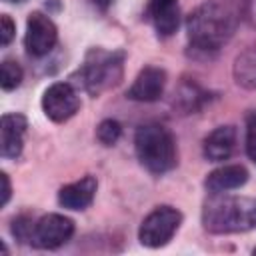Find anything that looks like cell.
Masks as SVG:
<instances>
[{
    "instance_id": "9a60e30c",
    "label": "cell",
    "mask_w": 256,
    "mask_h": 256,
    "mask_svg": "<svg viewBox=\"0 0 256 256\" xmlns=\"http://www.w3.org/2000/svg\"><path fill=\"white\" fill-rule=\"evenodd\" d=\"M234 80L238 86L256 90V46L246 48L234 60Z\"/></svg>"
},
{
    "instance_id": "8992f818",
    "label": "cell",
    "mask_w": 256,
    "mask_h": 256,
    "mask_svg": "<svg viewBox=\"0 0 256 256\" xmlns=\"http://www.w3.org/2000/svg\"><path fill=\"white\" fill-rule=\"evenodd\" d=\"M80 108L78 92L70 82H56L44 90L42 110L52 122H66Z\"/></svg>"
},
{
    "instance_id": "7c38bea8",
    "label": "cell",
    "mask_w": 256,
    "mask_h": 256,
    "mask_svg": "<svg viewBox=\"0 0 256 256\" xmlns=\"http://www.w3.org/2000/svg\"><path fill=\"white\" fill-rule=\"evenodd\" d=\"M148 18L152 20L158 36H172L180 24L178 0H150Z\"/></svg>"
},
{
    "instance_id": "d6986e66",
    "label": "cell",
    "mask_w": 256,
    "mask_h": 256,
    "mask_svg": "<svg viewBox=\"0 0 256 256\" xmlns=\"http://www.w3.org/2000/svg\"><path fill=\"white\" fill-rule=\"evenodd\" d=\"M246 152L250 160L256 162V112L250 114L246 122Z\"/></svg>"
},
{
    "instance_id": "4fadbf2b",
    "label": "cell",
    "mask_w": 256,
    "mask_h": 256,
    "mask_svg": "<svg viewBox=\"0 0 256 256\" xmlns=\"http://www.w3.org/2000/svg\"><path fill=\"white\" fill-rule=\"evenodd\" d=\"M248 182V170L240 164H224L212 170L206 178V188L210 192H228L244 186Z\"/></svg>"
},
{
    "instance_id": "30bf717a",
    "label": "cell",
    "mask_w": 256,
    "mask_h": 256,
    "mask_svg": "<svg viewBox=\"0 0 256 256\" xmlns=\"http://www.w3.org/2000/svg\"><path fill=\"white\" fill-rule=\"evenodd\" d=\"M28 122L22 114H4L0 122V152L4 158H18L24 146Z\"/></svg>"
},
{
    "instance_id": "ba28073f",
    "label": "cell",
    "mask_w": 256,
    "mask_h": 256,
    "mask_svg": "<svg viewBox=\"0 0 256 256\" xmlns=\"http://www.w3.org/2000/svg\"><path fill=\"white\" fill-rule=\"evenodd\" d=\"M58 40V30L54 22L42 14L32 12L26 20V34H24V46L26 52L32 56H46Z\"/></svg>"
},
{
    "instance_id": "5b68a950",
    "label": "cell",
    "mask_w": 256,
    "mask_h": 256,
    "mask_svg": "<svg viewBox=\"0 0 256 256\" xmlns=\"http://www.w3.org/2000/svg\"><path fill=\"white\" fill-rule=\"evenodd\" d=\"M182 222V214L172 206H158L154 208L140 224L138 240L142 246L160 248L170 242L174 232Z\"/></svg>"
},
{
    "instance_id": "ac0fdd59",
    "label": "cell",
    "mask_w": 256,
    "mask_h": 256,
    "mask_svg": "<svg viewBox=\"0 0 256 256\" xmlns=\"http://www.w3.org/2000/svg\"><path fill=\"white\" fill-rule=\"evenodd\" d=\"M202 92L194 86V84H184L182 86V90L178 92V100H180V104L184 106V110H196L198 108V102L202 100Z\"/></svg>"
},
{
    "instance_id": "52a82bcc",
    "label": "cell",
    "mask_w": 256,
    "mask_h": 256,
    "mask_svg": "<svg viewBox=\"0 0 256 256\" xmlns=\"http://www.w3.org/2000/svg\"><path fill=\"white\" fill-rule=\"evenodd\" d=\"M72 234H74V222L70 218H66L62 214H46L34 224L30 242L36 248L54 250V248L66 244Z\"/></svg>"
},
{
    "instance_id": "e0dca14e",
    "label": "cell",
    "mask_w": 256,
    "mask_h": 256,
    "mask_svg": "<svg viewBox=\"0 0 256 256\" xmlns=\"http://www.w3.org/2000/svg\"><path fill=\"white\" fill-rule=\"evenodd\" d=\"M120 134H122V126H120L116 120H112V118L102 120V122L98 124V128H96V138H98L104 146H114V144L118 142Z\"/></svg>"
},
{
    "instance_id": "6da1fadb",
    "label": "cell",
    "mask_w": 256,
    "mask_h": 256,
    "mask_svg": "<svg viewBox=\"0 0 256 256\" xmlns=\"http://www.w3.org/2000/svg\"><path fill=\"white\" fill-rule=\"evenodd\" d=\"M248 16V0H206L188 18L190 48L210 54L224 46Z\"/></svg>"
},
{
    "instance_id": "8fae6325",
    "label": "cell",
    "mask_w": 256,
    "mask_h": 256,
    "mask_svg": "<svg viewBox=\"0 0 256 256\" xmlns=\"http://www.w3.org/2000/svg\"><path fill=\"white\" fill-rule=\"evenodd\" d=\"M98 182L94 176H84L72 184H66L58 192V202L60 206L68 210H84L92 204L94 194H96Z\"/></svg>"
},
{
    "instance_id": "9c48e42d",
    "label": "cell",
    "mask_w": 256,
    "mask_h": 256,
    "mask_svg": "<svg viewBox=\"0 0 256 256\" xmlns=\"http://www.w3.org/2000/svg\"><path fill=\"white\" fill-rule=\"evenodd\" d=\"M166 86V72L158 66H146L138 72L132 86L128 88V98L136 102H154L162 96Z\"/></svg>"
},
{
    "instance_id": "3957f363",
    "label": "cell",
    "mask_w": 256,
    "mask_h": 256,
    "mask_svg": "<svg viewBox=\"0 0 256 256\" xmlns=\"http://www.w3.org/2000/svg\"><path fill=\"white\" fill-rule=\"evenodd\" d=\"M134 148L140 164L152 174H164L176 166V142L168 128L150 122L142 124L134 136Z\"/></svg>"
},
{
    "instance_id": "5bb4252c",
    "label": "cell",
    "mask_w": 256,
    "mask_h": 256,
    "mask_svg": "<svg viewBox=\"0 0 256 256\" xmlns=\"http://www.w3.org/2000/svg\"><path fill=\"white\" fill-rule=\"evenodd\" d=\"M234 144H236L234 126H218L204 140V156L212 162L226 160V158H230Z\"/></svg>"
},
{
    "instance_id": "7402d4cb",
    "label": "cell",
    "mask_w": 256,
    "mask_h": 256,
    "mask_svg": "<svg viewBox=\"0 0 256 256\" xmlns=\"http://www.w3.org/2000/svg\"><path fill=\"white\" fill-rule=\"evenodd\" d=\"M92 4H94L96 8H100V10H106V8L112 4V0H92Z\"/></svg>"
},
{
    "instance_id": "2e32d148",
    "label": "cell",
    "mask_w": 256,
    "mask_h": 256,
    "mask_svg": "<svg viewBox=\"0 0 256 256\" xmlns=\"http://www.w3.org/2000/svg\"><path fill=\"white\" fill-rule=\"evenodd\" d=\"M22 82V68L14 60H4L0 70V84L4 90H14Z\"/></svg>"
},
{
    "instance_id": "44dd1931",
    "label": "cell",
    "mask_w": 256,
    "mask_h": 256,
    "mask_svg": "<svg viewBox=\"0 0 256 256\" xmlns=\"http://www.w3.org/2000/svg\"><path fill=\"white\" fill-rule=\"evenodd\" d=\"M0 180H2V206H6L8 204V200H10V178H8V174L6 172H2L0 174Z\"/></svg>"
},
{
    "instance_id": "ffe728a7",
    "label": "cell",
    "mask_w": 256,
    "mask_h": 256,
    "mask_svg": "<svg viewBox=\"0 0 256 256\" xmlns=\"http://www.w3.org/2000/svg\"><path fill=\"white\" fill-rule=\"evenodd\" d=\"M14 32H16V26H14L12 18H10L8 14H2V18H0V34H2V44H4V46L10 44Z\"/></svg>"
},
{
    "instance_id": "cb8c5ba5",
    "label": "cell",
    "mask_w": 256,
    "mask_h": 256,
    "mask_svg": "<svg viewBox=\"0 0 256 256\" xmlns=\"http://www.w3.org/2000/svg\"><path fill=\"white\" fill-rule=\"evenodd\" d=\"M254 254H256V248H254Z\"/></svg>"
},
{
    "instance_id": "7a4b0ae2",
    "label": "cell",
    "mask_w": 256,
    "mask_h": 256,
    "mask_svg": "<svg viewBox=\"0 0 256 256\" xmlns=\"http://www.w3.org/2000/svg\"><path fill=\"white\" fill-rule=\"evenodd\" d=\"M202 224L214 234L246 232L256 226V200L228 196L226 192H210L202 208Z\"/></svg>"
},
{
    "instance_id": "603a6c76",
    "label": "cell",
    "mask_w": 256,
    "mask_h": 256,
    "mask_svg": "<svg viewBox=\"0 0 256 256\" xmlns=\"http://www.w3.org/2000/svg\"><path fill=\"white\" fill-rule=\"evenodd\" d=\"M6 2H22V0H6Z\"/></svg>"
},
{
    "instance_id": "277c9868",
    "label": "cell",
    "mask_w": 256,
    "mask_h": 256,
    "mask_svg": "<svg viewBox=\"0 0 256 256\" xmlns=\"http://www.w3.org/2000/svg\"><path fill=\"white\" fill-rule=\"evenodd\" d=\"M122 72H124V52L120 50L108 52L102 48H94L86 54V60L78 70V76L82 88L88 94L98 96L108 88L116 86L122 80Z\"/></svg>"
}]
</instances>
